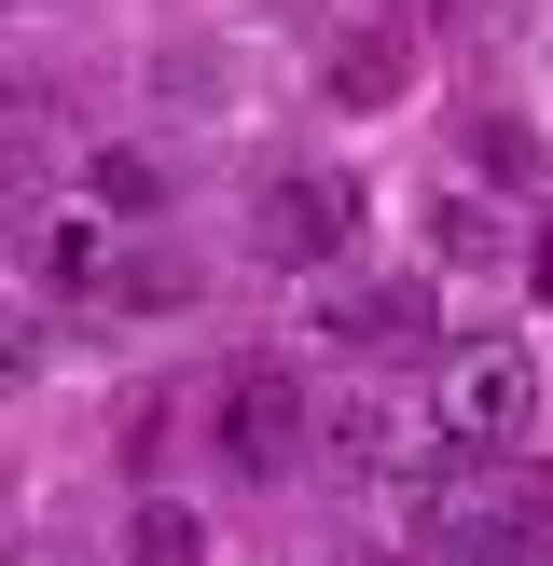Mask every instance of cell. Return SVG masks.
I'll return each mask as SVG.
<instances>
[{
    "label": "cell",
    "instance_id": "cell-1",
    "mask_svg": "<svg viewBox=\"0 0 553 566\" xmlns=\"http://www.w3.org/2000/svg\"><path fill=\"white\" fill-rule=\"evenodd\" d=\"M525 429H540V359H525V346H457V359H442V387H429L442 484H484Z\"/></svg>",
    "mask_w": 553,
    "mask_h": 566
},
{
    "label": "cell",
    "instance_id": "cell-2",
    "mask_svg": "<svg viewBox=\"0 0 553 566\" xmlns=\"http://www.w3.org/2000/svg\"><path fill=\"white\" fill-rule=\"evenodd\" d=\"M208 457L236 470V484H276V470L319 457V387L291 374V359H249V374L208 387Z\"/></svg>",
    "mask_w": 553,
    "mask_h": 566
},
{
    "label": "cell",
    "instance_id": "cell-3",
    "mask_svg": "<svg viewBox=\"0 0 553 566\" xmlns=\"http://www.w3.org/2000/svg\"><path fill=\"white\" fill-rule=\"evenodd\" d=\"M346 180H319V166H291V180H263V193H249V249H263V263L276 276H332V263H346Z\"/></svg>",
    "mask_w": 553,
    "mask_h": 566
},
{
    "label": "cell",
    "instance_id": "cell-4",
    "mask_svg": "<svg viewBox=\"0 0 553 566\" xmlns=\"http://www.w3.org/2000/svg\"><path fill=\"white\" fill-rule=\"evenodd\" d=\"M14 263H28V291H42V304H97V291H111V263H125V235H111V208H83V193H70V208L28 221Z\"/></svg>",
    "mask_w": 553,
    "mask_h": 566
},
{
    "label": "cell",
    "instance_id": "cell-5",
    "mask_svg": "<svg viewBox=\"0 0 553 566\" xmlns=\"http://www.w3.org/2000/svg\"><path fill=\"white\" fill-rule=\"evenodd\" d=\"M319 346H359V359L429 346V291H401V276H319Z\"/></svg>",
    "mask_w": 553,
    "mask_h": 566
},
{
    "label": "cell",
    "instance_id": "cell-6",
    "mask_svg": "<svg viewBox=\"0 0 553 566\" xmlns=\"http://www.w3.org/2000/svg\"><path fill=\"white\" fill-rule=\"evenodd\" d=\"M429 566H553V512L540 497H498V512H442Z\"/></svg>",
    "mask_w": 553,
    "mask_h": 566
},
{
    "label": "cell",
    "instance_id": "cell-7",
    "mask_svg": "<svg viewBox=\"0 0 553 566\" xmlns=\"http://www.w3.org/2000/svg\"><path fill=\"white\" fill-rule=\"evenodd\" d=\"M194 291H208V276H194V249H166V235H125V263H111L97 318H180Z\"/></svg>",
    "mask_w": 553,
    "mask_h": 566
},
{
    "label": "cell",
    "instance_id": "cell-8",
    "mask_svg": "<svg viewBox=\"0 0 553 566\" xmlns=\"http://www.w3.org/2000/svg\"><path fill=\"white\" fill-rule=\"evenodd\" d=\"M415 83V42L401 28H359V42H332V111H387Z\"/></svg>",
    "mask_w": 553,
    "mask_h": 566
},
{
    "label": "cell",
    "instance_id": "cell-9",
    "mask_svg": "<svg viewBox=\"0 0 553 566\" xmlns=\"http://www.w3.org/2000/svg\"><path fill=\"white\" fill-rule=\"evenodd\" d=\"M83 208H111V221H153V208H166V166L138 153V138H97V153H83Z\"/></svg>",
    "mask_w": 553,
    "mask_h": 566
},
{
    "label": "cell",
    "instance_id": "cell-10",
    "mask_svg": "<svg viewBox=\"0 0 553 566\" xmlns=\"http://www.w3.org/2000/svg\"><path fill=\"white\" fill-rule=\"evenodd\" d=\"M319 442H332V470H387V442H401V415H387L374 387H332V401H319Z\"/></svg>",
    "mask_w": 553,
    "mask_h": 566
},
{
    "label": "cell",
    "instance_id": "cell-11",
    "mask_svg": "<svg viewBox=\"0 0 553 566\" xmlns=\"http://www.w3.org/2000/svg\"><path fill=\"white\" fill-rule=\"evenodd\" d=\"M125 566H208V512H194V497H138Z\"/></svg>",
    "mask_w": 553,
    "mask_h": 566
},
{
    "label": "cell",
    "instance_id": "cell-12",
    "mask_svg": "<svg viewBox=\"0 0 553 566\" xmlns=\"http://www.w3.org/2000/svg\"><path fill=\"white\" fill-rule=\"evenodd\" d=\"M429 249H442V276L512 263V249H498V208H484V193H442V208H429Z\"/></svg>",
    "mask_w": 553,
    "mask_h": 566
},
{
    "label": "cell",
    "instance_id": "cell-13",
    "mask_svg": "<svg viewBox=\"0 0 553 566\" xmlns=\"http://www.w3.org/2000/svg\"><path fill=\"white\" fill-rule=\"evenodd\" d=\"M525 291L553 304V221H540V235H525Z\"/></svg>",
    "mask_w": 553,
    "mask_h": 566
},
{
    "label": "cell",
    "instance_id": "cell-14",
    "mask_svg": "<svg viewBox=\"0 0 553 566\" xmlns=\"http://www.w3.org/2000/svg\"><path fill=\"white\" fill-rule=\"evenodd\" d=\"M28 14H55V0H28Z\"/></svg>",
    "mask_w": 553,
    "mask_h": 566
}]
</instances>
